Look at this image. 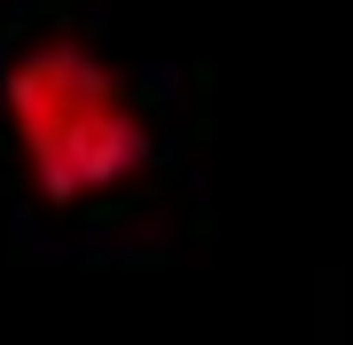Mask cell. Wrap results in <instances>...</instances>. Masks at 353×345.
Instances as JSON below:
<instances>
[{
  "instance_id": "obj_1",
  "label": "cell",
  "mask_w": 353,
  "mask_h": 345,
  "mask_svg": "<svg viewBox=\"0 0 353 345\" xmlns=\"http://www.w3.org/2000/svg\"><path fill=\"white\" fill-rule=\"evenodd\" d=\"M0 110H8L24 180L63 212L118 196L150 165V118H141L126 71L71 32L32 39L0 71Z\"/></svg>"
}]
</instances>
